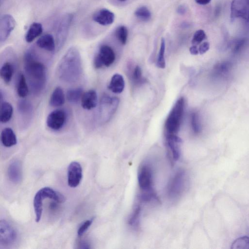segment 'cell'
Masks as SVG:
<instances>
[{
  "label": "cell",
  "instance_id": "cell-38",
  "mask_svg": "<svg viewBox=\"0 0 249 249\" xmlns=\"http://www.w3.org/2000/svg\"><path fill=\"white\" fill-rule=\"evenodd\" d=\"M210 48L209 43L208 42H204L202 43L198 48L199 53L202 54L207 52Z\"/></svg>",
  "mask_w": 249,
  "mask_h": 249
},
{
  "label": "cell",
  "instance_id": "cell-24",
  "mask_svg": "<svg viewBox=\"0 0 249 249\" xmlns=\"http://www.w3.org/2000/svg\"><path fill=\"white\" fill-rule=\"evenodd\" d=\"M45 198L39 190L36 194L34 198V207L36 214V221L38 222L41 217L43 201Z\"/></svg>",
  "mask_w": 249,
  "mask_h": 249
},
{
  "label": "cell",
  "instance_id": "cell-34",
  "mask_svg": "<svg viewBox=\"0 0 249 249\" xmlns=\"http://www.w3.org/2000/svg\"><path fill=\"white\" fill-rule=\"evenodd\" d=\"M206 38L205 33L203 30L196 31L193 37L192 43L194 45H197L200 43Z\"/></svg>",
  "mask_w": 249,
  "mask_h": 249
},
{
  "label": "cell",
  "instance_id": "cell-3",
  "mask_svg": "<svg viewBox=\"0 0 249 249\" xmlns=\"http://www.w3.org/2000/svg\"><path fill=\"white\" fill-rule=\"evenodd\" d=\"M184 108V100L180 98L176 103L165 123L166 135H176L181 123Z\"/></svg>",
  "mask_w": 249,
  "mask_h": 249
},
{
  "label": "cell",
  "instance_id": "cell-35",
  "mask_svg": "<svg viewBox=\"0 0 249 249\" xmlns=\"http://www.w3.org/2000/svg\"><path fill=\"white\" fill-rule=\"evenodd\" d=\"M132 79L133 81L136 83H140L142 82V70L139 66L137 65L134 69L132 73Z\"/></svg>",
  "mask_w": 249,
  "mask_h": 249
},
{
  "label": "cell",
  "instance_id": "cell-9",
  "mask_svg": "<svg viewBox=\"0 0 249 249\" xmlns=\"http://www.w3.org/2000/svg\"><path fill=\"white\" fill-rule=\"evenodd\" d=\"M186 182V175L184 171L178 172L170 181L168 188V195L175 197L179 196L183 192Z\"/></svg>",
  "mask_w": 249,
  "mask_h": 249
},
{
  "label": "cell",
  "instance_id": "cell-8",
  "mask_svg": "<svg viewBox=\"0 0 249 249\" xmlns=\"http://www.w3.org/2000/svg\"><path fill=\"white\" fill-rule=\"evenodd\" d=\"M231 19L242 18L249 21V0H232L231 6Z\"/></svg>",
  "mask_w": 249,
  "mask_h": 249
},
{
  "label": "cell",
  "instance_id": "cell-20",
  "mask_svg": "<svg viewBox=\"0 0 249 249\" xmlns=\"http://www.w3.org/2000/svg\"><path fill=\"white\" fill-rule=\"evenodd\" d=\"M0 140L2 144L6 147H11L17 143L16 135L13 129L10 127H6L2 130Z\"/></svg>",
  "mask_w": 249,
  "mask_h": 249
},
{
  "label": "cell",
  "instance_id": "cell-39",
  "mask_svg": "<svg viewBox=\"0 0 249 249\" xmlns=\"http://www.w3.org/2000/svg\"><path fill=\"white\" fill-rule=\"evenodd\" d=\"M190 53L193 55H197L199 53L198 49L196 45L193 46L189 49Z\"/></svg>",
  "mask_w": 249,
  "mask_h": 249
},
{
  "label": "cell",
  "instance_id": "cell-1",
  "mask_svg": "<svg viewBox=\"0 0 249 249\" xmlns=\"http://www.w3.org/2000/svg\"><path fill=\"white\" fill-rule=\"evenodd\" d=\"M24 61V70L30 89L35 95H38L46 86V67L42 63L36 59L32 51L27 52Z\"/></svg>",
  "mask_w": 249,
  "mask_h": 249
},
{
  "label": "cell",
  "instance_id": "cell-37",
  "mask_svg": "<svg viewBox=\"0 0 249 249\" xmlns=\"http://www.w3.org/2000/svg\"><path fill=\"white\" fill-rule=\"evenodd\" d=\"M191 124L193 131L195 133H198L200 130V126L199 125L197 116L195 113H193L192 114Z\"/></svg>",
  "mask_w": 249,
  "mask_h": 249
},
{
  "label": "cell",
  "instance_id": "cell-6",
  "mask_svg": "<svg viewBox=\"0 0 249 249\" xmlns=\"http://www.w3.org/2000/svg\"><path fill=\"white\" fill-rule=\"evenodd\" d=\"M115 60V54L113 49L108 45H103L100 47L94 58V66L96 69L103 66L108 67L113 63Z\"/></svg>",
  "mask_w": 249,
  "mask_h": 249
},
{
  "label": "cell",
  "instance_id": "cell-33",
  "mask_svg": "<svg viewBox=\"0 0 249 249\" xmlns=\"http://www.w3.org/2000/svg\"><path fill=\"white\" fill-rule=\"evenodd\" d=\"M141 211V208L140 205H138L133 210L128 220V223L131 226H134L138 223V220L140 217Z\"/></svg>",
  "mask_w": 249,
  "mask_h": 249
},
{
  "label": "cell",
  "instance_id": "cell-30",
  "mask_svg": "<svg viewBox=\"0 0 249 249\" xmlns=\"http://www.w3.org/2000/svg\"><path fill=\"white\" fill-rule=\"evenodd\" d=\"M165 48V40L163 38H162L161 39L160 49L156 63L157 66L161 69H164L165 67V61L164 58Z\"/></svg>",
  "mask_w": 249,
  "mask_h": 249
},
{
  "label": "cell",
  "instance_id": "cell-40",
  "mask_svg": "<svg viewBox=\"0 0 249 249\" xmlns=\"http://www.w3.org/2000/svg\"><path fill=\"white\" fill-rule=\"evenodd\" d=\"M186 11V8L184 5H179L177 9V12L180 15L184 14Z\"/></svg>",
  "mask_w": 249,
  "mask_h": 249
},
{
  "label": "cell",
  "instance_id": "cell-12",
  "mask_svg": "<svg viewBox=\"0 0 249 249\" xmlns=\"http://www.w3.org/2000/svg\"><path fill=\"white\" fill-rule=\"evenodd\" d=\"M68 184L71 188L76 187L82 178V168L77 161H72L68 167Z\"/></svg>",
  "mask_w": 249,
  "mask_h": 249
},
{
  "label": "cell",
  "instance_id": "cell-29",
  "mask_svg": "<svg viewBox=\"0 0 249 249\" xmlns=\"http://www.w3.org/2000/svg\"><path fill=\"white\" fill-rule=\"evenodd\" d=\"M232 249H249V237L243 236L236 239L232 243Z\"/></svg>",
  "mask_w": 249,
  "mask_h": 249
},
{
  "label": "cell",
  "instance_id": "cell-19",
  "mask_svg": "<svg viewBox=\"0 0 249 249\" xmlns=\"http://www.w3.org/2000/svg\"><path fill=\"white\" fill-rule=\"evenodd\" d=\"M36 44L39 48L50 52H53L55 49L54 38L49 34L41 36L37 40Z\"/></svg>",
  "mask_w": 249,
  "mask_h": 249
},
{
  "label": "cell",
  "instance_id": "cell-21",
  "mask_svg": "<svg viewBox=\"0 0 249 249\" xmlns=\"http://www.w3.org/2000/svg\"><path fill=\"white\" fill-rule=\"evenodd\" d=\"M124 80L123 76L118 73L114 74L108 86V88L115 93H121L124 88Z\"/></svg>",
  "mask_w": 249,
  "mask_h": 249
},
{
  "label": "cell",
  "instance_id": "cell-5",
  "mask_svg": "<svg viewBox=\"0 0 249 249\" xmlns=\"http://www.w3.org/2000/svg\"><path fill=\"white\" fill-rule=\"evenodd\" d=\"M73 16L71 13L64 15L60 18L56 31V46L60 50L65 44L69 32Z\"/></svg>",
  "mask_w": 249,
  "mask_h": 249
},
{
  "label": "cell",
  "instance_id": "cell-42",
  "mask_svg": "<svg viewBox=\"0 0 249 249\" xmlns=\"http://www.w3.org/2000/svg\"><path fill=\"white\" fill-rule=\"evenodd\" d=\"M119 0V1H122V2H123V1H125V0Z\"/></svg>",
  "mask_w": 249,
  "mask_h": 249
},
{
  "label": "cell",
  "instance_id": "cell-7",
  "mask_svg": "<svg viewBox=\"0 0 249 249\" xmlns=\"http://www.w3.org/2000/svg\"><path fill=\"white\" fill-rule=\"evenodd\" d=\"M138 181L140 189L143 192V194H154L152 171L148 165H142L139 169Z\"/></svg>",
  "mask_w": 249,
  "mask_h": 249
},
{
  "label": "cell",
  "instance_id": "cell-43",
  "mask_svg": "<svg viewBox=\"0 0 249 249\" xmlns=\"http://www.w3.org/2000/svg\"><path fill=\"white\" fill-rule=\"evenodd\" d=\"M2 0H0V4H2Z\"/></svg>",
  "mask_w": 249,
  "mask_h": 249
},
{
  "label": "cell",
  "instance_id": "cell-14",
  "mask_svg": "<svg viewBox=\"0 0 249 249\" xmlns=\"http://www.w3.org/2000/svg\"><path fill=\"white\" fill-rule=\"evenodd\" d=\"M114 14L107 9H102L95 13L92 16V19L95 22L103 26L111 24L114 20Z\"/></svg>",
  "mask_w": 249,
  "mask_h": 249
},
{
  "label": "cell",
  "instance_id": "cell-28",
  "mask_svg": "<svg viewBox=\"0 0 249 249\" xmlns=\"http://www.w3.org/2000/svg\"><path fill=\"white\" fill-rule=\"evenodd\" d=\"M83 94L82 88H76L69 89L66 93L67 100L71 103H76L81 100Z\"/></svg>",
  "mask_w": 249,
  "mask_h": 249
},
{
  "label": "cell",
  "instance_id": "cell-41",
  "mask_svg": "<svg viewBox=\"0 0 249 249\" xmlns=\"http://www.w3.org/2000/svg\"><path fill=\"white\" fill-rule=\"evenodd\" d=\"M211 0H195L196 2L200 5H206L208 4Z\"/></svg>",
  "mask_w": 249,
  "mask_h": 249
},
{
  "label": "cell",
  "instance_id": "cell-31",
  "mask_svg": "<svg viewBox=\"0 0 249 249\" xmlns=\"http://www.w3.org/2000/svg\"><path fill=\"white\" fill-rule=\"evenodd\" d=\"M135 15L142 21L149 20L151 17V13L149 9L145 6L138 8L135 12Z\"/></svg>",
  "mask_w": 249,
  "mask_h": 249
},
{
  "label": "cell",
  "instance_id": "cell-32",
  "mask_svg": "<svg viewBox=\"0 0 249 249\" xmlns=\"http://www.w3.org/2000/svg\"><path fill=\"white\" fill-rule=\"evenodd\" d=\"M115 35L118 40L122 44L126 43L128 36V31L126 27L123 25L118 27L116 30Z\"/></svg>",
  "mask_w": 249,
  "mask_h": 249
},
{
  "label": "cell",
  "instance_id": "cell-10",
  "mask_svg": "<svg viewBox=\"0 0 249 249\" xmlns=\"http://www.w3.org/2000/svg\"><path fill=\"white\" fill-rule=\"evenodd\" d=\"M66 120V113L63 109H57L51 112L46 120L47 125L50 129L58 130L64 125Z\"/></svg>",
  "mask_w": 249,
  "mask_h": 249
},
{
  "label": "cell",
  "instance_id": "cell-25",
  "mask_svg": "<svg viewBox=\"0 0 249 249\" xmlns=\"http://www.w3.org/2000/svg\"><path fill=\"white\" fill-rule=\"evenodd\" d=\"M14 71V68L13 64L9 62H6L0 68V77L5 83L8 84L12 80Z\"/></svg>",
  "mask_w": 249,
  "mask_h": 249
},
{
  "label": "cell",
  "instance_id": "cell-22",
  "mask_svg": "<svg viewBox=\"0 0 249 249\" xmlns=\"http://www.w3.org/2000/svg\"><path fill=\"white\" fill-rule=\"evenodd\" d=\"M65 101L64 91L60 87L55 88L50 97L49 103L53 107H59L62 106Z\"/></svg>",
  "mask_w": 249,
  "mask_h": 249
},
{
  "label": "cell",
  "instance_id": "cell-2",
  "mask_svg": "<svg viewBox=\"0 0 249 249\" xmlns=\"http://www.w3.org/2000/svg\"><path fill=\"white\" fill-rule=\"evenodd\" d=\"M59 79L68 83L77 81L82 73L80 53L75 47H70L61 58L57 68Z\"/></svg>",
  "mask_w": 249,
  "mask_h": 249
},
{
  "label": "cell",
  "instance_id": "cell-16",
  "mask_svg": "<svg viewBox=\"0 0 249 249\" xmlns=\"http://www.w3.org/2000/svg\"><path fill=\"white\" fill-rule=\"evenodd\" d=\"M97 101L96 91L90 89L83 93L81 99V106L85 109L90 110L96 107Z\"/></svg>",
  "mask_w": 249,
  "mask_h": 249
},
{
  "label": "cell",
  "instance_id": "cell-18",
  "mask_svg": "<svg viewBox=\"0 0 249 249\" xmlns=\"http://www.w3.org/2000/svg\"><path fill=\"white\" fill-rule=\"evenodd\" d=\"M19 115L22 119L29 121L32 118L33 113V107L31 102L26 100H20L17 105Z\"/></svg>",
  "mask_w": 249,
  "mask_h": 249
},
{
  "label": "cell",
  "instance_id": "cell-27",
  "mask_svg": "<svg viewBox=\"0 0 249 249\" xmlns=\"http://www.w3.org/2000/svg\"><path fill=\"white\" fill-rule=\"evenodd\" d=\"M17 92L18 95L21 98L26 97L29 92V88L26 79L22 73L18 75L17 84Z\"/></svg>",
  "mask_w": 249,
  "mask_h": 249
},
{
  "label": "cell",
  "instance_id": "cell-26",
  "mask_svg": "<svg viewBox=\"0 0 249 249\" xmlns=\"http://www.w3.org/2000/svg\"><path fill=\"white\" fill-rule=\"evenodd\" d=\"M13 112L12 106L8 102H3L1 104L0 121L2 123L8 122L11 118Z\"/></svg>",
  "mask_w": 249,
  "mask_h": 249
},
{
  "label": "cell",
  "instance_id": "cell-17",
  "mask_svg": "<svg viewBox=\"0 0 249 249\" xmlns=\"http://www.w3.org/2000/svg\"><path fill=\"white\" fill-rule=\"evenodd\" d=\"M166 142L174 160H178L180 156L181 139L176 135H166Z\"/></svg>",
  "mask_w": 249,
  "mask_h": 249
},
{
  "label": "cell",
  "instance_id": "cell-23",
  "mask_svg": "<svg viewBox=\"0 0 249 249\" xmlns=\"http://www.w3.org/2000/svg\"><path fill=\"white\" fill-rule=\"evenodd\" d=\"M42 32L43 28L41 23L36 22L33 23L26 34L25 36L26 41L28 43L32 42L39 36Z\"/></svg>",
  "mask_w": 249,
  "mask_h": 249
},
{
  "label": "cell",
  "instance_id": "cell-11",
  "mask_svg": "<svg viewBox=\"0 0 249 249\" xmlns=\"http://www.w3.org/2000/svg\"><path fill=\"white\" fill-rule=\"evenodd\" d=\"M16 25L14 18L10 14H4L0 18V41L2 43L5 41Z\"/></svg>",
  "mask_w": 249,
  "mask_h": 249
},
{
  "label": "cell",
  "instance_id": "cell-4",
  "mask_svg": "<svg viewBox=\"0 0 249 249\" xmlns=\"http://www.w3.org/2000/svg\"><path fill=\"white\" fill-rule=\"evenodd\" d=\"M119 100L117 97L103 96L100 100L99 115L103 123L108 122L116 111L119 105Z\"/></svg>",
  "mask_w": 249,
  "mask_h": 249
},
{
  "label": "cell",
  "instance_id": "cell-13",
  "mask_svg": "<svg viewBox=\"0 0 249 249\" xmlns=\"http://www.w3.org/2000/svg\"><path fill=\"white\" fill-rule=\"evenodd\" d=\"M17 233L11 225L5 220L0 222V242L7 245L13 243L16 239Z\"/></svg>",
  "mask_w": 249,
  "mask_h": 249
},
{
  "label": "cell",
  "instance_id": "cell-15",
  "mask_svg": "<svg viewBox=\"0 0 249 249\" xmlns=\"http://www.w3.org/2000/svg\"><path fill=\"white\" fill-rule=\"evenodd\" d=\"M8 176L13 183H18L22 179V167L20 161L17 160H12L8 168Z\"/></svg>",
  "mask_w": 249,
  "mask_h": 249
},
{
  "label": "cell",
  "instance_id": "cell-36",
  "mask_svg": "<svg viewBox=\"0 0 249 249\" xmlns=\"http://www.w3.org/2000/svg\"><path fill=\"white\" fill-rule=\"evenodd\" d=\"M92 223V219H89L84 221L79 228L77 231L78 237L82 236L85 232L88 230Z\"/></svg>",
  "mask_w": 249,
  "mask_h": 249
}]
</instances>
